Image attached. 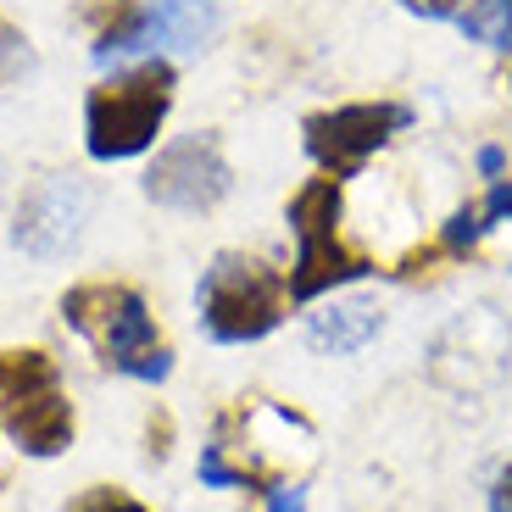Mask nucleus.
Segmentation results:
<instances>
[{
  "label": "nucleus",
  "mask_w": 512,
  "mask_h": 512,
  "mask_svg": "<svg viewBox=\"0 0 512 512\" xmlns=\"http://www.w3.org/2000/svg\"><path fill=\"white\" fill-rule=\"evenodd\" d=\"M62 318L73 323L84 340L95 346V357L112 373H128V379H167L173 373V351H167L156 318L145 312L140 290L117 279H84L62 295Z\"/></svg>",
  "instance_id": "1"
},
{
  "label": "nucleus",
  "mask_w": 512,
  "mask_h": 512,
  "mask_svg": "<svg viewBox=\"0 0 512 512\" xmlns=\"http://www.w3.org/2000/svg\"><path fill=\"white\" fill-rule=\"evenodd\" d=\"M195 301H201L206 334L223 340V346H240V340H262L268 329H279L295 295H290V279L273 262L245 256V251H223L206 268Z\"/></svg>",
  "instance_id": "2"
},
{
  "label": "nucleus",
  "mask_w": 512,
  "mask_h": 512,
  "mask_svg": "<svg viewBox=\"0 0 512 512\" xmlns=\"http://www.w3.org/2000/svg\"><path fill=\"white\" fill-rule=\"evenodd\" d=\"M173 67L167 62H145L128 67V73L95 84L90 101H84V128H90V156L95 162H123V156H140L156 140L167 106H173Z\"/></svg>",
  "instance_id": "3"
},
{
  "label": "nucleus",
  "mask_w": 512,
  "mask_h": 512,
  "mask_svg": "<svg viewBox=\"0 0 512 512\" xmlns=\"http://www.w3.org/2000/svg\"><path fill=\"white\" fill-rule=\"evenodd\" d=\"M0 423L28 457H56L73 446V401L45 351H0Z\"/></svg>",
  "instance_id": "4"
},
{
  "label": "nucleus",
  "mask_w": 512,
  "mask_h": 512,
  "mask_svg": "<svg viewBox=\"0 0 512 512\" xmlns=\"http://www.w3.org/2000/svg\"><path fill=\"white\" fill-rule=\"evenodd\" d=\"M290 229H295V240H301V256H295V273H290L295 301H312V295L334 290V284L373 273L368 256L340 240V179H329V173L295 190Z\"/></svg>",
  "instance_id": "5"
},
{
  "label": "nucleus",
  "mask_w": 512,
  "mask_h": 512,
  "mask_svg": "<svg viewBox=\"0 0 512 512\" xmlns=\"http://www.w3.org/2000/svg\"><path fill=\"white\" fill-rule=\"evenodd\" d=\"M412 123L407 106L396 101H362V106H334V112H312L301 123L307 134V151L318 156V167L329 179H351L362 162H368L379 145H390V134Z\"/></svg>",
  "instance_id": "6"
},
{
  "label": "nucleus",
  "mask_w": 512,
  "mask_h": 512,
  "mask_svg": "<svg viewBox=\"0 0 512 512\" xmlns=\"http://www.w3.org/2000/svg\"><path fill=\"white\" fill-rule=\"evenodd\" d=\"M145 195L156 206H179V212H206L229 195V162H223L212 134H190V140L167 145L145 173Z\"/></svg>",
  "instance_id": "7"
},
{
  "label": "nucleus",
  "mask_w": 512,
  "mask_h": 512,
  "mask_svg": "<svg viewBox=\"0 0 512 512\" xmlns=\"http://www.w3.org/2000/svg\"><path fill=\"white\" fill-rule=\"evenodd\" d=\"M206 28H212V6L206 0H156L151 12H140V23H134V34L123 39V51H156V45H201Z\"/></svg>",
  "instance_id": "8"
},
{
  "label": "nucleus",
  "mask_w": 512,
  "mask_h": 512,
  "mask_svg": "<svg viewBox=\"0 0 512 512\" xmlns=\"http://www.w3.org/2000/svg\"><path fill=\"white\" fill-rule=\"evenodd\" d=\"M84 17L95 23V56L112 62L123 51V39L140 23V0H84Z\"/></svg>",
  "instance_id": "9"
},
{
  "label": "nucleus",
  "mask_w": 512,
  "mask_h": 512,
  "mask_svg": "<svg viewBox=\"0 0 512 512\" xmlns=\"http://www.w3.org/2000/svg\"><path fill=\"white\" fill-rule=\"evenodd\" d=\"M501 218H512V184H496L479 212H457V218L446 223V240L440 245H446V251H468V245H474L485 229H496Z\"/></svg>",
  "instance_id": "10"
},
{
  "label": "nucleus",
  "mask_w": 512,
  "mask_h": 512,
  "mask_svg": "<svg viewBox=\"0 0 512 512\" xmlns=\"http://www.w3.org/2000/svg\"><path fill=\"white\" fill-rule=\"evenodd\" d=\"M318 346H334V351H351V346H362L373 334V307H340L334 318H318Z\"/></svg>",
  "instance_id": "11"
},
{
  "label": "nucleus",
  "mask_w": 512,
  "mask_h": 512,
  "mask_svg": "<svg viewBox=\"0 0 512 512\" xmlns=\"http://www.w3.org/2000/svg\"><path fill=\"white\" fill-rule=\"evenodd\" d=\"M462 28L496 39L501 51H512V0H485V12H462Z\"/></svg>",
  "instance_id": "12"
},
{
  "label": "nucleus",
  "mask_w": 512,
  "mask_h": 512,
  "mask_svg": "<svg viewBox=\"0 0 512 512\" xmlns=\"http://www.w3.org/2000/svg\"><path fill=\"white\" fill-rule=\"evenodd\" d=\"M67 512H151V507L134 501L128 490H117V485H95V490H84L78 501H67Z\"/></svg>",
  "instance_id": "13"
},
{
  "label": "nucleus",
  "mask_w": 512,
  "mask_h": 512,
  "mask_svg": "<svg viewBox=\"0 0 512 512\" xmlns=\"http://www.w3.org/2000/svg\"><path fill=\"white\" fill-rule=\"evenodd\" d=\"M28 62H34V56H28V39L17 34L12 23H0V84H12Z\"/></svg>",
  "instance_id": "14"
},
{
  "label": "nucleus",
  "mask_w": 512,
  "mask_h": 512,
  "mask_svg": "<svg viewBox=\"0 0 512 512\" xmlns=\"http://www.w3.org/2000/svg\"><path fill=\"white\" fill-rule=\"evenodd\" d=\"M401 6H407L412 17H462V0H401Z\"/></svg>",
  "instance_id": "15"
},
{
  "label": "nucleus",
  "mask_w": 512,
  "mask_h": 512,
  "mask_svg": "<svg viewBox=\"0 0 512 512\" xmlns=\"http://www.w3.org/2000/svg\"><path fill=\"white\" fill-rule=\"evenodd\" d=\"M490 512H512V468L490 485Z\"/></svg>",
  "instance_id": "16"
},
{
  "label": "nucleus",
  "mask_w": 512,
  "mask_h": 512,
  "mask_svg": "<svg viewBox=\"0 0 512 512\" xmlns=\"http://www.w3.org/2000/svg\"><path fill=\"white\" fill-rule=\"evenodd\" d=\"M273 512H307V501H301V490H268Z\"/></svg>",
  "instance_id": "17"
}]
</instances>
